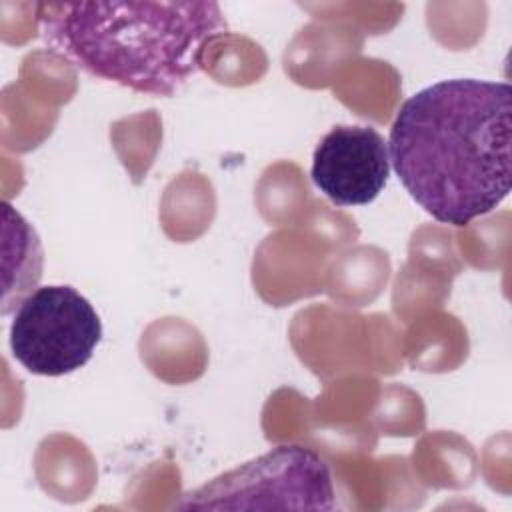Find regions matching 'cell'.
I'll list each match as a JSON object with an SVG mask.
<instances>
[{
    "label": "cell",
    "mask_w": 512,
    "mask_h": 512,
    "mask_svg": "<svg viewBox=\"0 0 512 512\" xmlns=\"http://www.w3.org/2000/svg\"><path fill=\"white\" fill-rule=\"evenodd\" d=\"M510 120L508 82H434L396 112L386 142L390 166L434 220L466 226L510 192Z\"/></svg>",
    "instance_id": "1"
},
{
    "label": "cell",
    "mask_w": 512,
    "mask_h": 512,
    "mask_svg": "<svg viewBox=\"0 0 512 512\" xmlns=\"http://www.w3.org/2000/svg\"><path fill=\"white\" fill-rule=\"evenodd\" d=\"M48 48L80 70L138 94L174 96L228 34L218 2H40Z\"/></svg>",
    "instance_id": "2"
},
{
    "label": "cell",
    "mask_w": 512,
    "mask_h": 512,
    "mask_svg": "<svg viewBox=\"0 0 512 512\" xmlns=\"http://www.w3.org/2000/svg\"><path fill=\"white\" fill-rule=\"evenodd\" d=\"M310 176L336 206L370 204L390 176L388 144L370 126L338 124L316 144Z\"/></svg>",
    "instance_id": "5"
},
{
    "label": "cell",
    "mask_w": 512,
    "mask_h": 512,
    "mask_svg": "<svg viewBox=\"0 0 512 512\" xmlns=\"http://www.w3.org/2000/svg\"><path fill=\"white\" fill-rule=\"evenodd\" d=\"M100 338L98 312L66 284L34 288L18 302L10 324L12 356L36 376H64L82 368Z\"/></svg>",
    "instance_id": "4"
},
{
    "label": "cell",
    "mask_w": 512,
    "mask_h": 512,
    "mask_svg": "<svg viewBox=\"0 0 512 512\" xmlns=\"http://www.w3.org/2000/svg\"><path fill=\"white\" fill-rule=\"evenodd\" d=\"M176 508L334 510L336 492L330 468L316 450L280 444L186 492Z\"/></svg>",
    "instance_id": "3"
}]
</instances>
